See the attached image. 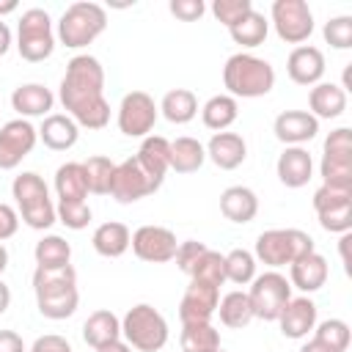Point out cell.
Wrapping results in <instances>:
<instances>
[{"mask_svg": "<svg viewBox=\"0 0 352 352\" xmlns=\"http://www.w3.org/2000/svg\"><path fill=\"white\" fill-rule=\"evenodd\" d=\"M11 107L19 118H47L55 107V94L44 82H22L11 94Z\"/></svg>", "mask_w": 352, "mask_h": 352, "instance_id": "obj_23", "label": "cell"}, {"mask_svg": "<svg viewBox=\"0 0 352 352\" xmlns=\"http://www.w3.org/2000/svg\"><path fill=\"white\" fill-rule=\"evenodd\" d=\"M278 324H280L283 338H292V341L308 338V333H314V327H316V302L308 294L292 297L286 302V308L280 311Z\"/></svg>", "mask_w": 352, "mask_h": 352, "instance_id": "obj_21", "label": "cell"}, {"mask_svg": "<svg viewBox=\"0 0 352 352\" xmlns=\"http://www.w3.org/2000/svg\"><path fill=\"white\" fill-rule=\"evenodd\" d=\"M157 118H160V107L146 91L124 94V99L118 104V113H116L118 132L126 135V138H148Z\"/></svg>", "mask_w": 352, "mask_h": 352, "instance_id": "obj_13", "label": "cell"}, {"mask_svg": "<svg viewBox=\"0 0 352 352\" xmlns=\"http://www.w3.org/2000/svg\"><path fill=\"white\" fill-rule=\"evenodd\" d=\"M55 195L58 204H80L88 198L82 162H63L55 170Z\"/></svg>", "mask_w": 352, "mask_h": 352, "instance_id": "obj_31", "label": "cell"}, {"mask_svg": "<svg viewBox=\"0 0 352 352\" xmlns=\"http://www.w3.org/2000/svg\"><path fill=\"white\" fill-rule=\"evenodd\" d=\"M168 11L179 19V22H198L206 14V3L204 0H170Z\"/></svg>", "mask_w": 352, "mask_h": 352, "instance_id": "obj_47", "label": "cell"}, {"mask_svg": "<svg viewBox=\"0 0 352 352\" xmlns=\"http://www.w3.org/2000/svg\"><path fill=\"white\" fill-rule=\"evenodd\" d=\"M239 118V102L228 94H214L201 107V121L212 132H226Z\"/></svg>", "mask_w": 352, "mask_h": 352, "instance_id": "obj_32", "label": "cell"}, {"mask_svg": "<svg viewBox=\"0 0 352 352\" xmlns=\"http://www.w3.org/2000/svg\"><path fill=\"white\" fill-rule=\"evenodd\" d=\"M168 336L165 316L148 302L132 305L121 319V338L138 352H160L168 344Z\"/></svg>", "mask_w": 352, "mask_h": 352, "instance_id": "obj_7", "label": "cell"}, {"mask_svg": "<svg viewBox=\"0 0 352 352\" xmlns=\"http://www.w3.org/2000/svg\"><path fill=\"white\" fill-rule=\"evenodd\" d=\"M19 228V214L11 204H0V242L11 239Z\"/></svg>", "mask_w": 352, "mask_h": 352, "instance_id": "obj_49", "label": "cell"}, {"mask_svg": "<svg viewBox=\"0 0 352 352\" xmlns=\"http://www.w3.org/2000/svg\"><path fill=\"white\" fill-rule=\"evenodd\" d=\"M104 28H107V11L99 3L80 0L66 6V11L60 14L55 38L69 50H82L91 41H96L104 33Z\"/></svg>", "mask_w": 352, "mask_h": 352, "instance_id": "obj_5", "label": "cell"}, {"mask_svg": "<svg viewBox=\"0 0 352 352\" xmlns=\"http://www.w3.org/2000/svg\"><path fill=\"white\" fill-rule=\"evenodd\" d=\"M8 305H11V289H8V283L0 278V316L8 311Z\"/></svg>", "mask_w": 352, "mask_h": 352, "instance_id": "obj_53", "label": "cell"}, {"mask_svg": "<svg viewBox=\"0 0 352 352\" xmlns=\"http://www.w3.org/2000/svg\"><path fill=\"white\" fill-rule=\"evenodd\" d=\"M311 250H316L311 234H305L300 228H267L256 236L253 256L264 267L278 270V267L294 264L297 258H302Z\"/></svg>", "mask_w": 352, "mask_h": 352, "instance_id": "obj_6", "label": "cell"}, {"mask_svg": "<svg viewBox=\"0 0 352 352\" xmlns=\"http://www.w3.org/2000/svg\"><path fill=\"white\" fill-rule=\"evenodd\" d=\"M55 214H58V223H63L72 231L88 228V223L94 217L88 201H80V204H55Z\"/></svg>", "mask_w": 352, "mask_h": 352, "instance_id": "obj_45", "label": "cell"}, {"mask_svg": "<svg viewBox=\"0 0 352 352\" xmlns=\"http://www.w3.org/2000/svg\"><path fill=\"white\" fill-rule=\"evenodd\" d=\"M8 270V250H6V245L0 242V275Z\"/></svg>", "mask_w": 352, "mask_h": 352, "instance_id": "obj_56", "label": "cell"}, {"mask_svg": "<svg viewBox=\"0 0 352 352\" xmlns=\"http://www.w3.org/2000/svg\"><path fill=\"white\" fill-rule=\"evenodd\" d=\"M220 212L226 220L245 226L258 214V195L245 184H231L220 192Z\"/></svg>", "mask_w": 352, "mask_h": 352, "instance_id": "obj_25", "label": "cell"}, {"mask_svg": "<svg viewBox=\"0 0 352 352\" xmlns=\"http://www.w3.org/2000/svg\"><path fill=\"white\" fill-rule=\"evenodd\" d=\"M327 278H330V264L319 250H311L294 264H289V283L292 289H300L302 294L319 292L327 283Z\"/></svg>", "mask_w": 352, "mask_h": 352, "instance_id": "obj_22", "label": "cell"}, {"mask_svg": "<svg viewBox=\"0 0 352 352\" xmlns=\"http://www.w3.org/2000/svg\"><path fill=\"white\" fill-rule=\"evenodd\" d=\"M270 22L280 41L302 44L314 33V11L305 0H275L270 8Z\"/></svg>", "mask_w": 352, "mask_h": 352, "instance_id": "obj_11", "label": "cell"}, {"mask_svg": "<svg viewBox=\"0 0 352 352\" xmlns=\"http://www.w3.org/2000/svg\"><path fill=\"white\" fill-rule=\"evenodd\" d=\"M272 132L283 146H305L319 135V121L308 110H283L275 116Z\"/></svg>", "mask_w": 352, "mask_h": 352, "instance_id": "obj_19", "label": "cell"}, {"mask_svg": "<svg viewBox=\"0 0 352 352\" xmlns=\"http://www.w3.org/2000/svg\"><path fill=\"white\" fill-rule=\"evenodd\" d=\"M160 187H162V184L154 182V179L140 168V162H138L135 157H129V160H124V162L116 165L113 182H110V192H107V195L116 198L118 204H135V201H140V198L157 192Z\"/></svg>", "mask_w": 352, "mask_h": 352, "instance_id": "obj_15", "label": "cell"}, {"mask_svg": "<svg viewBox=\"0 0 352 352\" xmlns=\"http://www.w3.org/2000/svg\"><path fill=\"white\" fill-rule=\"evenodd\" d=\"M190 280H204L212 286H223L226 283V253L206 248L201 253V258L195 261V267L190 270Z\"/></svg>", "mask_w": 352, "mask_h": 352, "instance_id": "obj_40", "label": "cell"}, {"mask_svg": "<svg viewBox=\"0 0 352 352\" xmlns=\"http://www.w3.org/2000/svg\"><path fill=\"white\" fill-rule=\"evenodd\" d=\"M33 258H36V267H63V264H72V245L58 236V234H47L36 242L33 248Z\"/></svg>", "mask_w": 352, "mask_h": 352, "instance_id": "obj_38", "label": "cell"}, {"mask_svg": "<svg viewBox=\"0 0 352 352\" xmlns=\"http://www.w3.org/2000/svg\"><path fill=\"white\" fill-rule=\"evenodd\" d=\"M278 182L289 190H300L314 179V157L305 146H286L275 162Z\"/></svg>", "mask_w": 352, "mask_h": 352, "instance_id": "obj_20", "label": "cell"}, {"mask_svg": "<svg viewBox=\"0 0 352 352\" xmlns=\"http://www.w3.org/2000/svg\"><path fill=\"white\" fill-rule=\"evenodd\" d=\"M204 250H206V245H204V242H198V239H184V242H179L173 261H176V267H179L184 275H190V270L195 267V261L201 258V253H204Z\"/></svg>", "mask_w": 352, "mask_h": 352, "instance_id": "obj_46", "label": "cell"}, {"mask_svg": "<svg viewBox=\"0 0 352 352\" xmlns=\"http://www.w3.org/2000/svg\"><path fill=\"white\" fill-rule=\"evenodd\" d=\"M308 113L322 121V118H338L344 116L346 110V91L338 85V82H316L311 91H308Z\"/></svg>", "mask_w": 352, "mask_h": 352, "instance_id": "obj_27", "label": "cell"}, {"mask_svg": "<svg viewBox=\"0 0 352 352\" xmlns=\"http://www.w3.org/2000/svg\"><path fill=\"white\" fill-rule=\"evenodd\" d=\"M319 176H322V184L352 190V129L349 126H338L324 138Z\"/></svg>", "mask_w": 352, "mask_h": 352, "instance_id": "obj_9", "label": "cell"}, {"mask_svg": "<svg viewBox=\"0 0 352 352\" xmlns=\"http://www.w3.org/2000/svg\"><path fill=\"white\" fill-rule=\"evenodd\" d=\"M118 338H121V319L110 308H99L82 322V341L94 349L110 341H118Z\"/></svg>", "mask_w": 352, "mask_h": 352, "instance_id": "obj_30", "label": "cell"}, {"mask_svg": "<svg viewBox=\"0 0 352 352\" xmlns=\"http://www.w3.org/2000/svg\"><path fill=\"white\" fill-rule=\"evenodd\" d=\"M223 85L234 99H258L275 88V69L253 52H234L223 66Z\"/></svg>", "mask_w": 352, "mask_h": 352, "instance_id": "obj_3", "label": "cell"}, {"mask_svg": "<svg viewBox=\"0 0 352 352\" xmlns=\"http://www.w3.org/2000/svg\"><path fill=\"white\" fill-rule=\"evenodd\" d=\"M322 36L333 50H349L352 47V16L341 14V16L327 19L322 28Z\"/></svg>", "mask_w": 352, "mask_h": 352, "instance_id": "obj_43", "label": "cell"}, {"mask_svg": "<svg viewBox=\"0 0 352 352\" xmlns=\"http://www.w3.org/2000/svg\"><path fill=\"white\" fill-rule=\"evenodd\" d=\"M80 138V126L66 113H50L38 126V140L50 151H69Z\"/></svg>", "mask_w": 352, "mask_h": 352, "instance_id": "obj_28", "label": "cell"}, {"mask_svg": "<svg viewBox=\"0 0 352 352\" xmlns=\"http://www.w3.org/2000/svg\"><path fill=\"white\" fill-rule=\"evenodd\" d=\"M267 33H270V19L264 14H258L256 8L248 11L236 25L228 28L231 41L239 44V47H245V50H253V47L264 44L267 41Z\"/></svg>", "mask_w": 352, "mask_h": 352, "instance_id": "obj_36", "label": "cell"}, {"mask_svg": "<svg viewBox=\"0 0 352 352\" xmlns=\"http://www.w3.org/2000/svg\"><path fill=\"white\" fill-rule=\"evenodd\" d=\"M209 11H212V16L228 30V28L236 25L248 11H253V3H250V0H214V3L209 6Z\"/></svg>", "mask_w": 352, "mask_h": 352, "instance_id": "obj_44", "label": "cell"}, {"mask_svg": "<svg viewBox=\"0 0 352 352\" xmlns=\"http://www.w3.org/2000/svg\"><path fill=\"white\" fill-rule=\"evenodd\" d=\"M113 170H116V162L110 157H102V154H94L82 162V173H85V187L88 192L94 195H107L110 192V182H113Z\"/></svg>", "mask_w": 352, "mask_h": 352, "instance_id": "obj_39", "label": "cell"}, {"mask_svg": "<svg viewBox=\"0 0 352 352\" xmlns=\"http://www.w3.org/2000/svg\"><path fill=\"white\" fill-rule=\"evenodd\" d=\"M220 302V289L204 280H190V286L182 294L179 302V319L182 324H192V322H212L214 311Z\"/></svg>", "mask_w": 352, "mask_h": 352, "instance_id": "obj_17", "label": "cell"}, {"mask_svg": "<svg viewBox=\"0 0 352 352\" xmlns=\"http://www.w3.org/2000/svg\"><path fill=\"white\" fill-rule=\"evenodd\" d=\"M179 346H182V352H214V349H220V330L212 322L182 324Z\"/></svg>", "mask_w": 352, "mask_h": 352, "instance_id": "obj_37", "label": "cell"}, {"mask_svg": "<svg viewBox=\"0 0 352 352\" xmlns=\"http://www.w3.org/2000/svg\"><path fill=\"white\" fill-rule=\"evenodd\" d=\"M11 195H14V204H16V214L28 228L47 231L58 223L55 204L50 198V187L36 170H22L19 176H14Z\"/></svg>", "mask_w": 352, "mask_h": 352, "instance_id": "obj_4", "label": "cell"}, {"mask_svg": "<svg viewBox=\"0 0 352 352\" xmlns=\"http://www.w3.org/2000/svg\"><path fill=\"white\" fill-rule=\"evenodd\" d=\"M36 308L44 319H69L80 305L77 272L72 264L63 267H36L33 272Z\"/></svg>", "mask_w": 352, "mask_h": 352, "instance_id": "obj_2", "label": "cell"}, {"mask_svg": "<svg viewBox=\"0 0 352 352\" xmlns=\"http://www.w3.org/2000/svg\"><path fill=\"white\" fill-rule=\"evenodd\" d=\"M157 107L160 116L170 124H190L198 116V99L190 88H170Z\"/></svg>", "mask_w": 352, "mask_h": 352, "instance_id": "obj_33", "label": "cell"}, {"mask_svg": "<svg viewBox=\"0 0 352 352\" xmlns=\"http://www.w3.org/2000/svg\"><path fill=\"white\" fill-rule=\"evenodd\" d=\"M206 162V148L198 138L182 135L170 140V170L176 173H195Z\"/></svg>", "mask_w": 352, "mask_h": 352, "instance_id": "obj_34", "label": "cell"}, {"mask_svg": "<svg viewBox=\"0 0 352 352\" xmlns=\"http://www.w3.org/2000/svg\"><path fill=\"white\" fill-rule=\"evenodd\" d=\"M96 352H132V346L124 341V338H118V341H110V344H104V346H99Z\"/></svg>", "mask_w": 352, "mask_h": 352, "instance_id": "obj_52", "label": "cell"}, {"mask_svg": "<svg viewBox=\"0 0 352 352\" xmlns=\"http://www.w3.org/2000/svg\"><path fill=\"white\" fill-rule=\"evenodd\" d=\"M38 129L28 118H11L0 126V170H14L36 148Z\"/></svg>", "mask_w": 352, "mask_h": 352, "instance_id": "obj_14", "label": "cell"}, {"mask_svg": "<svg viewBox=\"0 0 352 352\" xmlns=\"http://www.w3.org/2000/svg\"><path fill=\"white\" fill-rule=\"evenodd\" d=\"M135 160L140 162V168L154 179V182H165V173L170 170V140L162 135H148L140 140V148L135 154Z\"/></svg>", "mask_w": 352, "mask_h": 352, "instance_id": "obj_26", "label": "cell"}, {"mask_svg": "<svg viewBox=\"0 0 352 352\" xmlns=\"http://www.w3.org/2000/svg\"><path fill=\"white\" fill-rule=\"evenodd\" d=\"M11 44H14V33H11V28L0 19V58H3V55H8Z\"/></svg>", "mask_w": 352, "mask_h": 352, "instance_id": "obj_51", "label": "cell"}, {"mask_svg": "<svg viewBox=\"0 0 352 352\" xmlns=\"http://www.w3.org/2000/svg\"><path fill=\"white\" fill-rule=\"evenodd\" d=\"M349 324L344 319H324V322H316L314 327V338L327 344L330 349L336 352H346L349 349Z\"/></svg>", "mask_w": 352, "mask_h": 352, "instance_id": "obj_42", "label": "cell"}, {"mask_svg": "<svg viewBox=\"0 0 352 352\" xmlns=\"http://www.w3.org/2000/svg\"><path fill=\"white\" fill-rule=\"evenodd\" d=\"M16 8H19V3H16V0H6V3H0V19H3V16H8V14H14Z\"/></svg>", "mask_w": 352, "mask_h": 352, "instance_id": "obj_55", "label": "cell"}, {"mask_svg": "<svg viewBox=\"0 0 352 352\" xmlns=\"http://www.w3.org/2000/svg\"><path fill=\"white\" fill-rule=\"evenodd\" d=\"M66 116L82 129H104L110 124V102L104 99V69L99 58L82 52L66 63L58 85Z\"/></svg>", "mask_w": 352, "mask_h": 352, "instance_id": "obj_1", "label": "cell"}, {"mask_svg": "<svg viewBox=\"0 0 352 352\" xmlns=\"http://www.w3.org/2000/svg\"><path fill=\"white\" fill-rule=\"evenodd\" d=\"M311 204H314L316 220L324 231H330V234H349L352 231V190L322 184L314 192Z\"/></svg>", "mask_w": 352, "mask_h": 352, "instance_id": "obj_12", "label": "cell"}, {"mask_svg": "<svg viewBox=\"0 0 352 352\" xmlns=\"http://www.w3.org/2000/svg\"><path fill=\"white\" fill-rule=\"evenodd\" d=\"M0 352H28V346L16 330H0Z\"/></svg>", "mask_w": 352, "mask_h": 352, "instance_id": "obj_50", "label": "cell"}, {"mask_svg": "<svg viewBox=\"0 0 352 352\" xmlns=\"http://www.w3.org/2000/svg\"><path fill=\"white\" fill-rule=\"evenodd\" d=\"M248 297H250L253 319L278 322L280 311H283L286 302L292 300V283H289V278L280 275L278 270H267V272H261V275H256V278L250 280Z\"/></svg>", "mask_w": 352, "mask_h": 352, "instance_id": "obj_10", "label": "cell"}, {"mask_svg": "<svg viewBox=\"0 0 352 352\" xmlns=\"http://www.w3.org/2000/svg\"><path fill=\"white\" fill-rule=\"evenodd\" d=\"M214 314H217L220 322H223L226 327H231V330H242V327H248V324L253 322V308H250V297H248V292L234 289V292L223 294L220 302H217V311H214Z\"/></svg>", "mask_w": 352, "mask_h": 352, "instance_id": "obj_35", "label": "cell"}, {"mask_svg": "<svg viewBox=\"0 0 352 352\" xmlns=\"http://www.w3.org/2000/svg\"><path fill=\"white\" fill-rule=\"evenodd\" d=\"M129 239H132V231L124 223L107 220V223L96 226V231L91 236V245L102 258H121L129 250Z\"/></svg>", "mask_w": 352, "mask_h": 352, "instance_id": "obj_29", "label": "cell"}, {"mask_svg": "<svg viewBox=\"0 0 352 352\" xmlns=\"http://www.w3.org/2000/svg\"><path fill=\"white\" fill-rule=\"evenodd\" d=\"M16 52L28 63H41L55 52V28L44 8H28L16 19Z\"/></svg>", "mask_w": 352, "mask_h": 352, "instance_id": "obj_8", "label": "cell"}, {"mask_svg": "<svg viewBox=\"0 0 352 352\" xmlns=\"http://www.w3.org/2000/svg\"><path fill=\"white\" fill-rule=\"evenodd\" d=\"M214 352H226V349H223V346H220V349H214Z\"/></svg>", "mask_w": 352, "mask_h": 352, "instance_id": "obj_57", "label": "cell"}, {"mask_svg": "<svg viewBox=\"0 0 352 352\" xmlns=\"http://www.w3.org/2000/svg\"><path fill=\"white\" fill-rule=\"evenodd\" d=\"M28 352H72V344L58 333H47V336H38Z\"/></svg>", "mask_w": 352, "mask_h": 352, "instance_id": "obj_48", "label": "cell"}, {"mask_svg": "<svg viewBox=\"0 0 352 352\" xmlns=\"http://www.w3.org/2000/svg\"><path fill=\"white\" fill-rule=\"evenodd\" d=\"M256 256L245 248H234L226 253V280L236 286H248L256 278Z\"/></svg>", "mask_w": 352, "mask_h": 352, "instance_id": "obj_41", "label": "cell"}, {"mask_svg": "<svg viewBox=\"0 0 352 352\" xmlns=\"http://www.w3.org/2000/svg\"><path fill=\"white\" fill-rule=\"evenodd\" d=\"M286 74L297 85L314 88L324 77V52L314 44H300L286 58Z\"/></svg>", "mask_w": 352, "mask_h": 352, "instance_id": "obj_18", "label": "cell"}, {"mask_svg": "<svg viewBox=\"0 0 352 352\" xmlns=\"http://www.w3.org/2000/svg\"><path fill=\"white\" fill-rule=\"evenodd\" d=\"M129 248L146 264H168L176 256L179 239L165 226H140L138 231H132Z\"/></svg>", "mask_w": 352, "mask_h": 352, "instance_id": "obj_16", "label": "cell"}, {"mask_svg": "<svg viewBox=\"0 0 352 352\" xmlns=\"http://www.w3.org/2000/svg\"><path fill=\"white\" fill-rule=\"evenodd\" d=\"M204 148L206 160H212V165H217L220 170H234L248 160V143L239 132H214Z\"/></svg>", "mask_w": 352, "mask_h": 352, "instance_id": "obj_24", "label": "cell"}, {"mask_svg": "<svg viewBox=\"0 0 352 352\" xmlns=\"http://www.w3.org/2000/svg\"><path fill=\"white\" fill-rule=\"evenodd\" d=\"M300 352H336V349H330L327 344H322V341L311 338V341H305V344L300 346Z\"/></svg>", "mask_w": 352, "mask_h": 352, "instance_id": "obj_54", "label": "cell"}]
</instances>
